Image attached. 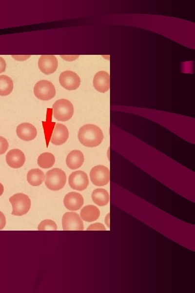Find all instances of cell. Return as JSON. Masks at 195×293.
Masks as SVG:
<instances>
[{
	"label": "cell",
	"mask_w": 195,
	"mask_h": 293,
	"mask_svg": "<svg viewBox=\"0 0 195 293\" xmlns=\"http://www.w3.org/2000/svg\"><path fill=\"white\" fill-rule=\"evenodd\" d=\"M80 143L87 147H96L104 139L103 133L99 127L88 124L82 126L78 133Z\"/></svg>",
	"instance_id": "6da1fadb"
},
{
	"label": "cell",
	"mask_w": 195,
	"mask_h": 293,
	"mask_svg": "<svg viewBox=\"0 0 195 293\" xmlns=\"http://www.w3.org/2000/svg\"><path fill=\"white\" fill-rule=\"evenodd\" d=\"M46 187L53 191L60 190L66 183V175L60 168H53L48 171L45 176Z\"/></svg>",
	"instance_id": "7a4b0ae2"
},
{
	"label": "cell",
	"mask_w": 195,
	"mask_h": 293,
	"mask_svg": "<svg viewBox=\"0 0 195 293\" xmlns=\"http://www.w3.org/2000/svg\"><path fill=\"white\" fill-rule=\"evenodd\" d=\"M53 116L59 121L70 120L74 114V107L72 103L67 100H58L53 105Z\"/></svg>",
	"instance_id": "3957f363"
},
{
	"label": "cell",
	"mask_w": 195,
	"mask_h": 293,
	"mask_svg": "<svg viewBox=\"0 0 195 293\" xmlns=\"http://www.w3.org/2000/svg\"><path fill=\"white\" fill-rule=\"evenodd\" d=\"M12 205V214L14 216H21L29 211L31 207V199L23 193L14 194L9 199Z\"/></svg>",
	"instance_id": "277c9868"
},
{
	"label": "cell",
	"mask_w": 195,
	"mask_h": 293,
	"mask_svg": "<svg viewBox=\"0 0 195 293\" xmlns=\"http://www.w3.org/2000/svg\"><path fill=\"white\" fill-rule=\"evenodd\" d=\"M34 93L38 99L49 101L55 97L56 88L51 82L42 80L38 82L34 86Z\"/></svg>",
	"instance_id": "5b68a950"
},
{
	"label": "cell",
	"mask_w": 195,
	"mask_h": 293,
	"mask_svg": "<svg viewBox=\"0 0 195 293\" xmlns=\"http://www.w3.org/2000/svg\"><path fill=\"white\" fill-rule=\"evenodd\" d=\"M90 178L92 183L95 185L103 187L110 182V170L104 166H95L91 170Z\"/></svg>",
	"instance_id": "8992f818"
},
{
	"label": "cell",
	"mask_w": 195,
	"mask_h": 293,
	"mask_svg": "<svg viewBox=\"0 0 195 293\" xmlns=\"http://www.w3.org/2000/svg\"><path fill=\"white\" fill-rule=\"evenodd\" d=\"M62 224L65 231H82L84 223L76 212H67L62 217Z\"/></svg>",
	"instance_id": "52a82bcc"
},
{
	"label": "cell",
	"mask_w": 195,
	"mask_h": 293,
	"mask_svg": "<svg viewBox=\"0 0 195 293\" xmlns=\"http://www.w3.org/2000/svg\"><path fill=\"white\" fill-rule=\"evenodd\" d=\"M61 85L68 90H75L80 85V78L76 73L66 71L61 73L59 77Z\"/></svg>",
	"instance_id": "ba28073f"
},
{
	"label": "cell",
	"mask_w": 195,
	"mask_h": 293,
	"mask_svg": "<svg viewBox=\"0 0 195 293\" xmlns=\"http://www.w3.org/2000/svg\"><path fill=\"white\" fill-rule=\"evenodd\" d=\"M68 183L72 189L82 191L87 188L89 184V180L85 172L79 170L72 173L70 175Z\"/></svg>",
	"instance_id": "9c48e42d"
},
{
	"label": "cell",
	"mask_w": 195,
	"mask_h": 293,
	"mask_svg": "<svg viewBox=\"0 0 195 293\" xmlns=\"http://www.w3.org/2000/svg\"><path fill=\"white\" fill-rule=\"evenodd\" d=\"M39 69L45 75L55 72L58 66V61L55 56H42L38 62Z\"/></svg>",
	"instance_id": "30bf717a"
},
{
	"label": "cell",
	"mask_w": 195,
	"mask_h": 293,
	"mask_svg": "<svg viewBox=\"0 0 195 293\" xmlns=\"http://www.w3.org/2000/svg\"><path fill=\"white\" fill-rule=\"evenodd\" d=\"M6 159L9 167L16 169L22 167L26 161L25 155L21 150L18 149L9 151Z\"/></svg>",
	"instance_id": "8fae6325"
},
{
	"label": "cell",
	"mask_w": 195,
	"mask_h": 293,
	"mask_svg": "<svg viewBox=\"0 0 195 293\" xmlns=\"http://www.w3.org/2000/svg\"><path fill=\"white\" fill-rule=\"evenodd\" d=\"M94 86L96 90L101 93L109 91L110 87V76L109 73L104 71L97 73L94 79Z\"/></svg>",
	"instance_id": "7c38bea8"
},
{
	"label": "cell",
	"mask_w": 195,
	"mask_h": 293,
	"mask_svg": "<svg viewBox=\"0 0 195 293\" xmlns=\"http://www.w3.org/2000/svg\"><path fill=\"white\" fill-rule=\"evenodd\" d=\"M68 136L69 133L66 126L57 124L54 128L51 141L53 145L60 146L66 143Z\"/></svg>",
	"instance_id": "4fadbf2b"
},
{
	"label": "cell",
	"mask_w": 195,
	"mask_h": 293,
	"mask_svg": "<svg viewBox=\"0 0 195 293\" xmlns=\"http://www.w3.org/2000/svg\"><path fill=\"white\" fill-rule=\"evenodd\" d=\"M63 203L67 209L70 211H77L84 204V198L80 193L72 192L66 194Z\"/></svg>",
	"instance_id": "5bb4252c"
},
{
	"label": "cell",
	"mask_w": 195,
	"mask_h": 293,
	"mask_svg": "<svg viewBox=\"0 0 195 293\" xmlns=\"http://www.w3.org/2000/svg\"><path fill=\"white\" fill-rule=\"evenodd\" d=\"M19 138L23 141H30L36 138L37 130L36 127L29 123L19 125L17 129Z\"/></svg>",
	"instance_id": "9a60e30c"
},
{
	"label": "cell",
	"mask_w": 195,
	"mask_h": 293,
	"mask_svg": "<svg viewBox=\"0 0 195 293\" xmlns=\"http://www.w3.org/2000/svg\"><path fill=\"white\" fill-rule=\"evenodd\" d=\"M66 162L67 167L71 169L79 168L84 162V154L80 150H72L67 155Z\"/></svg>",
	"instance_id": "2e32d148"
},
{
	"label": "cell",
	"mask_w": 195,
	"mask_h": 293,
	"mask_svg": "<svg viewBox=\"0 0 195 293\" xmlns=\"http://www.w3.org/2000/svg\"><path fill=\"white\" fill-rule=\"evenodd\" d=\"M100 211L94 205H87L81 210L80 216L84 221L92 222L97 221L100 216Z\"/></svg>",
	"instance_id": "e0dca14e"
},
{
	"label": "cell",
	"mask_w": 195,
	"mask_h": 293,
	"mask_svg": "<svg viewBox=\"0 0 195 293\" xmlns=\"http://www.w3.org/2000/svg\"><path fill=\"white\" fill-rule=\"evenodd\" d=\"M93 201L100 207L105 206L110 201V195L105 189L98 188L92 194Z\"/></svg>",
	"instance_id": "ac0fdd59"
},
{
	"label": "cell",
	"mask_w": 195,
	"mask_h": 293,
	"mask_svg": "<svg viewBox=\"0 0 195 293\" xmlns=\"http://www.w3.org/2000/svg\"><path fill=\"white\" fill-rule=\"evenodd\" d=\"M45 174L39 169H33L27 173V181L33 187H38L43 183L45 179Z\"/></svg>",
	"instance_id": "d6986e66"
},
{
	"label": "cell",
	"mask_w": 195,
	"mask_h": 293,
	"mask_svg": "<svg viewBox=\"0 0 195 293\" xmlns=\"http://www.w3.org/2000/svg\"><path fill=\"white\" fill-rule=\"evenodd\" d=\"M14 88L13 82L11 78L7 76H0V96H6L12 92Z\"/></svg>",
	"instance_id": "ffe728a7"
},
{
	"label": "cell",
	"mask_w": 195,
	"mask_h": 293,
	"mask_svg": "<svg viewBox=\"0 0 195 293\" xmlns=\"http://www.w3.org/2000/svg\"><path fill=\"white\" fill-rule=\"evenodd\" d=\"M55 162V156L51 153H43L39 156L38 159V165L44 169L52 167Z\"/></svg>",
	"instance_id": "44dd1931"
},
{
	"label": "cell",
	"mask_w": 195,
	"mask_h": 293,
	"mask_svg": "<svg viewBox=\"0 0 195 293\" xmlns=\"http://www.w3.org/2000/svg\"><path fill=\"white\" fill-rule=\"evenodd\" d=\"M58 227L56 223L51 220H45L38 226L39 231H57Z\"/></svg>",
	"instance_id": "7402d4cb"
},
{
	"label": "cell",
	"mask_w": 195,
	"mask_h": 293,
	"mask_svg": "<svg viewBox=\"0 0 195 293\" xmlns=\"http://www.w3.org/2000/svg\"><path fill=\"white\" fill-rule=\"evenodd\" d=\"M9 146L7 140L0 136V155H2L6 152Z\"/></svg>",
	"instance_id": "603a6c76"
},
{
	"label": "cell",
	"mask_w": 195,
	"mask_h": 293,
	"mask_svg": "<svg viewBox=\"0 0 195 293\" xmlns=\"http://www.w3.org/2000/svg\"><path fill=\"white\" fill-rule=\"evenodd\" d=\"M87 230L88 231H94V230H106L105 227L104 225L101 223H95L92 224L89 228H87Z\"/></svg>",
	"instance_id": "cb8c5ba5"
},
{
	"label": "cell",
	"mask_w": 195,
	"mask_h": 293,
	"mask_svg": "<svg viewBox=\"0 0 195 293\" xmlns=\"http://www.w3.org/2000/svg\"><path fill=\"white\" fill-rule=\"evenodd\" d=\"M6 217H5L4 214L0 211V230H1L6 226Z\"/></svg>",
	"instance_id": "d4e9b609"
},
{
	"label": "cell",
	"mask_w": 195,
	"mask_h": 293,
	"mask_svg": "<svg viewBox=\"0 0 195 293\" xmlns=\"http://www.w3.org/2000/svg\"><path fill=\"white\" fill-rule=\"evenodd\" d=\"M6 63L4 59L0 57V73H2L6 70Z\"/></svg>",
	"instance_id": "484cf974"
},
{
	"label": "cell",
	"mask_w": 195,
	"mask_h": 293,
	"mask_svg": "<svg viewBox=\"0 0 195 293\" xmlns=\"http://www.w3.org/2000/svg\"><path fill=\"white\" fill-rule=\"evenodd\" d=\"M4 192V187L1 183H0V196H1Z\"/></svg>",
	"instance_id": "4316f807"
}]
</instances>
